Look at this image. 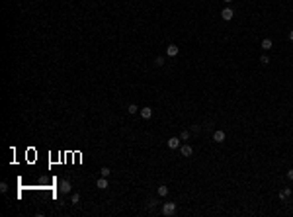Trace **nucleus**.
<instances>
[{
    "instance_id": "obj_21",
    "label": "nucleus",
    "mask_w": 293,
    "mask_h": 217,
    "mask_svg": "<svg viewBox=\"0 0 293 217\" xmlns=\"http://www.w3.org/2000/svg\"><path fill=\"white\" fill-rule=\"evenodd\" d=\"M289 41H293V30L289 31Z\"/></svg>"
},
{
    "instance_id": "obj_18",
    "label": "nucleus",
    "mask_w": 293,
    "mask_h": 217,
    "mask_svg": "<svg viewBox=\"0 0 293 217\" xmlns=\"http://www.w3.org/2000/svg\"><path fill=\"white\" fill-rule=\"evenodd\" d=\"M260 63H262V65H268V63H270V57H268V55H262V57H260Z\"/></svg>"
},
{
    "instance_id": "obj_12",
    "label": "nucleus",
    "mask_w": 293,
    "mask_h": 217,
    "mask_svg": "<svg viewBox=\"0 0 293 217\" xmlns=\"http://www.w3.org/2000/svg\"><path fill=\"white\" fill-rule=\"evenodd\" d=\"M289 196H291V190H289V188H285V190H281V192H280V198H281V200L289 198Z\"/></svg>"
},
{
    "instance_id": "obj_3",
    "label": "nucleus",
    "mask_w": 293,
    "mask_h": 217,
    "mask_svg": "<svg viewBox=\"0 0 293 217\" xmlns=\"http://www.w3.org/2000/svg\"><path fill=\"white\" fill-rule=\"evenodd\" d=\"M225 137H227V133L221 131V129L213 131V141H215V143H223V141H225Z\"/></svg>"
},
{
    "instance_id": "obj_9",
    "label": "nucleus",
    "mask_w": 293,
    "mask_h": 217,
    "mask_svg": "<svg viewBox=\"0 0 293 217\" xmlns=\"http://www.w3.org/2000/svg\"><path fill=\"white\" fill-rule=\"evenodd\" d=\"M96 186L100 188V190H106V188H108V178H106V176H102L98 182H96Z\"/></svg>"
},
{
    "instance_id": "obj_7",
    "label": "nucleus",
    "mask_w": 293,
    "mask_h": 217,
    "mask_svg": "<svg viewBox=\"0 0 293 217\" xmlns=\"http://www.w3.org/2000/svg\"><path fill=\"white\" fill-rule=\"evenodd\" d=\"M178 53H180V49L176 47V45H168V47H166V55H168V57H176Z\"/></svg>"
},
{
    "instance_id": "obj_5",
    "label": "nucleus",
    "mask_w": 293,
    "mask_h": 217,
    "mask_svg": "<svg viewBox=\"0 0 293 217\" xmlns=\"http://www.w3.org/2000/svg\"><path fill=\"white\" fill-rule=\"evenodd\" d=\"M180 153H182V157H192L194 149L190 147V145H180Z\"/></svg>"
},
{
    "instance_id": "obj_6",
    "label": "nucleus",
    "mask_w": 293,
    "mask_h": 217,
    "mask_svg": "<svg viewBox=\"0 0 293 217\" xmlns=\"http://www.w3.org/2000/svg\"><path fill=\"white\" fill-rule=\"evenodd\" d=\"M141 118H143V119H151V118H152V108H149V106H146V108H141Z\"/></svg>"
},
{
    "instance_id": "obj_2",
    "label": "nucleus",
    "mask_w": 293,
    "mask_h": 217,
    "mask_svg": "<svg viewBox=\"0 0 293 217\" xmlns=\"http://www.w3.org/2000/svg\"><path fill=\"white\" fill-rule=\"evenodd\" d=\"M180 137H170L168 139V149H172V151H176V149H180Z\"/></svg>"
},
{
    "instance_id": "obj_15",
    "label": "nucleus",
    "mask_w": 293,
    "mask_h": 217,
    "mask_svg": "<svg viewBox=\"0 0 293 217\" xmlns=\"http://www.w3.org/2000/svg\"><path fill=\"white\" fill-rule=\"evenodd\" d=\"M100 174H102V176H106V178H108L109 174H112V170H109V168H108V166H104V168H102V170H100Z\"/></svg>"
},
{
    "instance_id": "obj_13",
    "label": "nucleus",
    "mask_w": 293,
    "mask_h": 217,
    "mask_svg": "<svg viewBox=\"0 0 293 217\" xmlns=\"http://www.w3.org/2000/svg\"><path fill=\"white\" fill-rule=\"evenodd\" d=\"M190 133H192V131H188V129H184V131L180 133V139H182V141H188V139H190Z\"/></svg>"
},
{
    "instance_id": "obj_17",
    "label": "nucleus",
    "mask_w": 293,
    "mask_h": 217,
    "mask_svg": "<svg viewBox=\"0 0 293 217\" xmlns=\"http://www.w3.org/2000/svg\"><path fill=\"white\" fill-rule=\"evenodd\" d=\"M70 201H72V204H78V201H80V194H76V192H74V194L70 196Z\"/></svg>"
},
{
    "instance_id": "obj_4",
    "label": "nucleus",
    "mask_w": 293,
    "mask_h": 217,
    "mask_svg": "<svg viewBox=\"0 0 293 217\" xmlns=\"http://www.w3.org/2000/svg\"><path fill=\"white\" fill-rule=\"evenodd\" d=\"M233 16H234V12H233V8H225V10L221 12V18H223L225 22H231V20H233Z\"/></svg>"
},
{
    "instance_id": "obj_10",
    "label": "nucleus",
    "mask_w": 293,
    "mask_h": 217,
    "mask_svg": "<svg viewBox=\"0 0 293 217\" xmlns=\"http://www.w3.org/2000/svg\"><path fill=\"white\" fill-rule=\"evenodd\" d=\"M272 45H274V43H272V39H270V37L262 39V49H264V51H268V49H272Z\"/></svg>"
},
{
    "instance_id": "obj_1",
    "label": "nucleus",
    "mask_w": 293,
    "mask_h": 217,
    "mask_svg": "<svg viewBox=\"0 0 293 217\" xmlns=\"http://www.w3.org/2000/svg\"><path fill=\"white\" fill-rule=\"evenodd\" d=\"M162 213L168 215V217L176 213V204H174V201H166V204L162 205Z\"/></svg>"
},
{
    "instance_id": "obj_20",
    "label": "nucleus",
    "mask_w": 293,
    "mask_h": 217,
    "mask_svg": "<svg viewBox=\"0 0 293 217\" xmlns=\"http://www.w3.org/2000/svg\"><path fill=\"white\" fill-rule=\"evenodd\" d=\"M287 178H289V180H293V168H291V170H287Z\"/></svg>"
},
{
    "instance_id": "obj_8",
    "label": "nucleus",
    "mask_w": 293,
    "mask_h": 217,
    "mask_svg": "<svg viewBox=\"0 0 293 217\" xmlns=\"http://www.w3.org/2000/svg\"><path fill=\"white\" fill-rule=\"evenodd\" d=\"M59 188H61V192H63V194H69L72 186H70V182H69V180H63V182H61V186H59Z\"/></svg>"
},
{
    "instance_id": "obj_11",
    "label": "nucleus",
    "mask_w": 293,
    "mask_h": 217,
    "mask_svg": "<svg viewBox=\"0 0 293 217\" xmlns=\"http://www.w3.org/2000/svg\"><path fill=\"white\" fill-rule=\"evenodd\" d=\"M158 196H162V198H166L168 196V186H158Z\"/></svg>"
},
{
    "instance_id": "obj_19",
    "label": "nucleus",
    "mask_w": 293,
    "mask_h": 217,
    "mask_svg": "<svg viewBox=\"0 0 293 217\" xmlns=\"http://www.w3.org/2000/svg\"><path fill=\"white\" fill-rule=\"evenodd\" d=\"M0 190H2V192H6V190H8V186H6V182H2V184H0Z\"/></svg>"
},
{
    "instance_id": "obj_16",
    "label": "nucleus",
    "mask_w": 293,
    "mask_h": 217,
    "mask_svg": "<svg viewBox=\"0 0 293 217\" xmlns=\"http://www.w3.org/2000/svg\"><path fill=\"white\" fill-rule=\"evenodd\" d=\"M164 65V57H156L155 59V67H162Z\"/></svg>"
},
{
    "instance_id": "obj_22",
    "label": "nucleus",
    "mask_w": 293,
    "mask_h": 217,
    "mask_svg": "<svg viewBox=\"0 0 293 217\" xmlns=\"http://www.w3.org/2000/svg\"><path fill=\"white\" fill-rule=\"evenodd\" d=\"M223 2H227V4H231V2H233V0H223Z\"/></svg>"
},
{
    "instance_id": "obj_14",
    "label": "nucleus",
    "mask_w": 293,
    "mask_h": 217,
    "mask_svg": "<svg viewBox=\"0 0 293 217\" xmlns=\"http://www.w3.org/2000/svg\"><path fill=\"white\" fill-rule=\"evenodd\" d=\"M127 112H129V113H131V115H133V113H137V112H141V110H139V108H137V106H135V104H131V106H129V108H127Z\"/></svg>"
}]
</instances>
